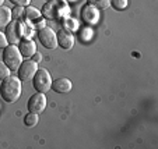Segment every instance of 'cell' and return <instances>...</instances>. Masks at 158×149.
I'll return each instance as SVG.
<instances>
[{"label": "cell", "instance_id": "cell-20", "mask_svg": "<svg viewBox=\"0 0 158 149\" xmlns=\"http://www.w3.org/2000/svg\"><path fill=\"white\" fill-rule=\"evenodd\" d=\"M7 45H9V41L6 38V33L0 31V49H4Z\"/></svg>", "mask_w": 158, "mask_h": 149}, {"label": "cell", "instance_id": "cell-9", "mask_svg": "<svg viewBox=\"0 0 158 149\" xmlns=\"http://www.w3.org/2000/svg\"><path fill=\"white\" fill-rule=\"evenodd\" d=\"M56 38H57V46H60L64 50H70L74 46V36L69 29H64V28L59 29L56 33Z\"/></svg>", "mask_w": 158, "mask_h": 149}, {"label": "cell", "instance_id": "cell-16", "mask_svg": "<svg viewBox=\"0 0 158 149\" xmlns=\"http://www.w3.org/2000/svg\"><path fill=\"white\" fill-rule=\"evenodd\" d=\"M39 123V117H38V114L36 113H28V114H25V117H24V124L27 125V127H35L36 124Z\"/></svg>", "mask_w": 158, "mask_h": 149}, {"label": "cell", "instance_id": "cell-23", "mask_svg": "<svg viewBox=\"0 0 158 149\" xmlns=\"http://www.w3.org/2000/svg\"><path fill=\"white\" fill-rule=\"evenodd\" d=\"M3 3H4V0H0V7L3 6Z\"/></svg>", "mask_w": 158, "mask_h": 149}, {"label": "cell", "instance_id": "cell-21", "mask_svg": "<svg viewBox=\"0 0 158 149\" xmlns=\"http://www.w3.org/2000/svg\"><path fill=\"white\" fill-rule=\"evenodd\" d=\"M10 2L13 4H15V6H23V7H27L31 3V0H10Z\"/></svg>", "mask_w": 158, "mask_h": 149}, {"label": "cell", "instance_id": "cell-3", "mask_svg": "<svg viewBox=\"0 0 158 149\" xmlns=\"http://www.w3.org/2000/svg\"><path fill=\"white\" fill-rule=\"evenodd\" d=\"M23 60H24V57L21 56L20 50H18V48L15 45H10L9 43V45L3 49V63L11 71L18 70V67H20V64L23 63Z\"/></svg>", "mask_w": 158, "mask_h": 149}, {"label": "cell", "instance_id": "cell-22", "mask_svg": "<svg viewBox=\"0 0 158 149\" xmlns=\"http://www.w3.org/2000/svg\"><path fill=\"white\" fill-rule=\"evenodd\" d=\"M32 60H34L35 63H39V61L42 60V54L39 53V52H35V53L32 54Z\"/></svg>", "mask_w": 158, "mask_h": 149}, {"label": "cell", "instance_id": "cell-14", "mask_svg": "<svg viewBox=\"0 0 158 149\" xmlns=\"http://www.w3.org/2000/svg\"><path fill=\"white\" fill-rule=\"evenodd\" d=\"M87 4L95 7L97 10H106L110 7V0H87Z\"/></svg>", "mask_w": 158, "mask_h": 149}, {"label": "cell", "instance_id": "cell-12", "mask_svg": "<svg viewBox=\"0 0 158 149\" xmlns=\"http://www.w3.org/2000/svg\"><path fill=\"white\" fill-rule=\"evenodd\" d=\"M72 88H73L72 81H70L69 78L63 77V78H57V80L52 81L51 89H53L55 92H57V93H67L72 91Z\"/></svg>", "mask_w": 158, "mask_h": 149}, {"label": "cell", "instance_id": "cell-10", "mask_svg": "<svg viewBox=\"0 0 158 149\" xmlns=\"http://www.w3.org/2000/svg\"><path fill=\"white\" fill-rule=\"evenodd\" d=\"M81 20L83 22H85L87 25H94L98 22L99 20V13L95 7L89 6V4H85L81 9Z\"/></svg>", "mask_w": 158, "mask_h": 149}, {"label": "cell", "instance_id": "cell-1", "mask_svg": "<svg viewBox=\"0 0 158 149\" xmlns=\"http://www.w3.org/2000/svg\"><path fill=\"white\" fill-rule=\"evenodd\" d=\"M0 95L7 103H14L21 96V80L18 77L9 75L0 84Z\"/></svg>", "mask_w": 158, "mask_h": 149}, {"label": "cell", "instance_id": "cell-15", "mask_svg": "<svg viewBox=\"0 0 158 149\" xmlns=\"http://www.w3.org/2000/svg\"><path fill=\"white\" fill-rule=\"evenodd\" d=\"M24 15L28 21H35L36 18H41V11L35 9V7H31V6H27L24 11Z\"/></svg>", "mask_w": 158, "mask_h": 149}, {"label": "cell", "instance_id": "cell-7", "mask_svg": "<svg viewBox=\"0 0 158 149\" xmlns=\"http://www.w3.org/2000/svg\"><path fill=\"white\" fill-rule=\"evenodd\" d=\"M36 70H38V63H35L34 60H23V63L18 67V78L21 81H30L32 80V77L35 75Z\"/></svg>", "mask_w": 158, "mask_h": 149}, {"label": "cell", "instance_id": "cell-13", "mask_svg": "<svg viewBox=\"0 0 158 149\" xmlns=\"http://www.w3.org/2000/svg\"><path fill=\"white\" fill-rule=\"evenodd\" d=\"M11 20H13L11 10H10L9 7H4V6L0 7V31L3 29V28H6L7 24H9Z\"/></svg>", "mask_w": 158, "mask_h": 149}, {"label": "cell", "instance_id": "cell-8", "mask_svg": "<svg viewBox=\"0 0 158 149\" xmlns=\"http://www.w3.org/2000/svg\"><path fill=\"white\" fill-rule=\"evenodd\" d=\"M28 112H31V113H42V112L46 109V95L42 92H36L34 93L32 96L30 98V100H28Z\"/></svg>", "mask_w": 158, "mask_h": 149}, {"label": "cell", "instance_id": "cell-4", "mask_svg": "<svg viewBox=\"0 0 158 149\" xmlns=\"http://www.w3.org/2000/svg\"><path fill=\"white\" fill-rule=\"evenodd\" d=\"M32 85L34 89L36 92L46 93L48 91H51L52 87V77L45 69H38L35 73V75L32 77Z\"/></svg>", "mask_w": 158, "mask_h": 149}, {"label": "cell", "instance_id": "cell-2", "mask_svg": "<svg viewBox=\"0 0 158 149\" xmlns=\"http://www.w3.org/2000/svg\"><path fill=\"white\" fill-rule=\"evenodd\" d=\"M67 11H69V7L64 3V0H49L42 7V14L51 20L62 18L64 14H67Z\"/></svg>", "mask_w": 158, "mask_h": 149}, {"label": "cell", "instance_id": "cell-11", "mask_svg": "<svg viewBox=\"0 0 158 149\" xmlns=\"http://www.w3.org/2000/svg\"><path fill=\"white\" fill-rule=\"evenodd\" d=\"M17 48L20 50L21 56L24 57V59H28V57H32V54L36 52V45L35 42L31 41L30 38H23L20 42L17 43Z\"/></svg>", "mask_w": 158, "mask_h": 149}, {"label": "cell", "instance_id": "cell-5", "mask_svg": "<svg viewBox=\"0 0 158 149\" xmlns=\"http://www.w3.org/2000/svg\"><path fill=\"white\" fill-rule=\"evenodd\" d=\"M24 28L25 24L20 22L18 20H13L7 24L4 33H6V38L10 45H17L18 42L24 38Z\"/></svg>", "mask_w": 158, "mask_h": 149}, {"label": "cell", "instance_id": "cell-17", "mask_svg": "<svg viewBox=\"0 0 158 149\" xmlns=\"http://www.w3.org/2000/svg\"><path fill=\"white\" fill-rule=\"evenodd\" d=\"M110 6L116 11H122L129 6V0H110Z\"/></svg>", "mask_w": 158, "mask_h": 149}, {"label": "cell", "instance_id": "cell-6", "mask_svg": "<svg viewBox=\"0 0 158 149\" xmlns=\"http://www.w3.org/2000/svg\"><path fill=\"white\" fill-rule=\"evenodd\" d=\"M38 39L46 49H56L57 48V38L56 32L49 27H42L38 29Z\"/></svg>", "mask_w": 158, "mask_h": 149}, {"label": "cell", "instance_id": "cell-18", "mask_svg": "<svg viewBox=\"0 0 158 149\" xmlns=\"http://www.w3.org/2000/svg\"><path fill=\"white\" fill-rule=\"evenodd\" d=\"M10 73H11V70H10L3 61H0V81H3L4 78L9 77Z\"/></svg>", "mask_w": 158, "mask_h": 149}, {"label": "cell", "instance_id": "cell-19", "mask_svg": "<svg viewBox=\"0 0 158 149\" xmlns=\"http://www.w3.org/2000/svg\"><path fill=\"white\" fill-rule=\"evenodd\" d=\"M24 7L23 6H15L14 9H13V11H11V15H13V18L14 20H18V18H21V17H24Z\"/></svg>", "mask_w": 158, "mask_h": 149}]
</instances>
